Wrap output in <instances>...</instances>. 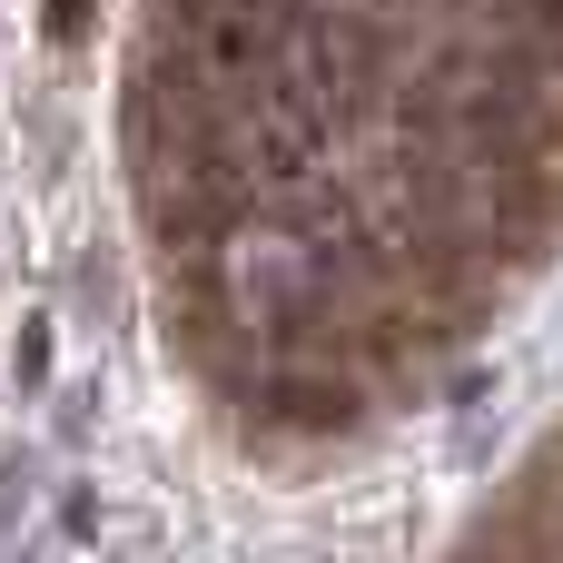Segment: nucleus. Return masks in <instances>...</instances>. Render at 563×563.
<instances>
[{"label":"nucleus","mask_w":563,"mask_h":563,"mask_svg":"<svg viewBox=\"0 0 563 563\" xmlns=\"http://www.w3.org/2000/svg\"><path fill=\"white\" fill-rule=\"evenodd\" d=\"M267 416L297 426V435H346L356 426V386L346 376H277L267 386Z\"/></svg>","instance_id":"1"},{"label":"nucleus","mask_w":563,"mask_h":563,"mask_svg":"<svg viewBox=\"0 0 563 563\" xmlns=\"http://www.w3.org/2000/svg\"><path fill=\"white\" fill-rule=\"evenodd\" d=\"M30 495H40V445H10V455H0V544H10V525L30 515Z\"/></svg>","instance_id":"2"},{"label":"nucleus","mask_w":563,"mask_h":563,"mask_svg":"<svg viewBox=\"0 0 563 563\" xmlns=\"http://www.w3.org/2000/svg\"><path fill=\"white\" fill-rule=\"evenodd\" d=\"M10 386H20V396L49 386V327H20V346H10Z\"/></svg>","instance_id":"3"},{"label":"nucleus","mask_w":563,"mask_h":563,"mask_svg":"<svg viewBox=\"0 0 563 563\" xmlns=\"http://www.w3.org/2000/svg\"><path fill=\"white\" fill-rule=\"evenodd\" d=\"M89 416H99V386H69L59 396V445H89Z\"/></svg>","instance_id":"4"},{"label":"nucleus","mask_w":563,"mask_h":563,"mask_svg":"<svg viewBox=\"0 0 563 563\" xmlns=\"http://www.w3.org/2000/svg\"><path fill=\"white\" fill-rule=\"evenodd\" d=\"M49 40L79 49V40H89V0H49Z\"/></svg>","instance_id":"5"}]
</instances>
